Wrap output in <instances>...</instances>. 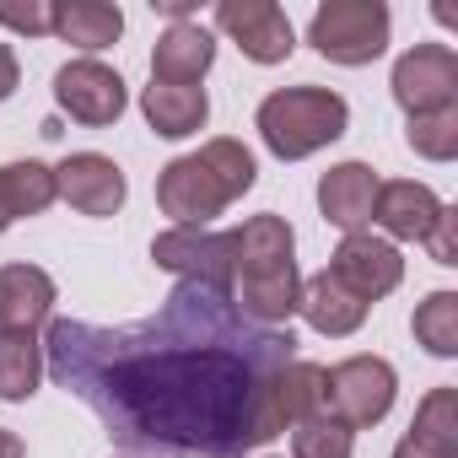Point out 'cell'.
<instances>
[{"mask_svg":"<svg viewBox=\"0 0 458 458\" xmlns=\"http://www.w3.org/2000/svg\"><path fill=\"white\" fill-rule=\"evenodd\" d=\"M38 340L44 372L135 458H249L286 431L276 377L297 361V335L243 318L233 292L178 281L140 324L49 318Z\"/></svg>","mask_w":458,"mask_h":458,"instance_id":"1","label":"cell"},{"mask_svg":"<svg viewBox=\"0 0 458 458\" xmlns=\"http://www.w3.org/2000/svg\"><path fill=\"white\" fill-rule=\"evenodd\" d=\"M259 178V162L243 140L216 135L189 157H173L157 173V205L162 216H173V226H205L210 216H221L233 199H243Z\"/></svg>","mask_w":458,"mask_h":458,"instance_id":"2","label":"cell"},{"mask_svg":"<svg viewBox=\"0 0 458 458\" xmlns=\"http://www.w3.org/2000/svg\"><path fill=\"white\" fill-rule=\"evenodd\" d=\"M259 140L281 162H302L324 146H335L351 124V103L329 87H281L259 103Z\"/></svg>","mask_w":458,"mask_h":458,"instance_id":"3","label":"cell"},{"mask_svg":"<svg viewBox=\"0 0 458 458\" xmlns=\"http://www.w3.org/2000/svg\"><path fill=\"white\" fill-rule=\"evenodd\" d=\"M394 394H399V377L383 356H345V361L324 367L318 410L329 420H340L345 431H367L394 410Z\"/></svg>","mask_w":458,"mask_h":458,"instance_id":"4","label":"cell"},{"mask_svg":"<svg viewBox=\"0 0 458 458\" xmlns=\"http://www.w3.org/2000/svg\"><path fill=\"white\" fill-rule=\"evenodd\" d=\"M388 28L383 0H324L308 22V44L335 65H372L388 49Z\"/></svg>","mask_w":458,"mask_h":458,"instance_id":"5","label":"cell"},{"mask_svg":"<svg viewBox=\"0 0 458 458\" xmlns=\"http://www.w3.org/2000/svg\"><path fill=\"white\" fill-rule=\"evenodd\" d=\"M157 270L178 281H199L216 292H233V233H210V226H167L151 243Z\"/></svg>","mask_w":458,"mask_h":458,"instance_id":"6","label":"cell"},{"mask_svg":"<svg viewBox=\"0 0 458 458\" xmlns=\"http://www.w3.org/2000/svg\"><path fill=\"white\" fill-rule=\"evenodd\" d=\"M394 103L404 114L458 108V55L447 44H415L394 60Z\"/></svg>","mask_w":458,"mask_h":458,"instance_id":"7","label":"cell"},{"mask_svg":"<svg viewBox=\"0 0 458 458\" xmlns=\"http://www.w3.org/2000/svg\"><path fill=\"white\" fill-rule=\"evenodd\" d=\"M55 103L76 119V124H114L124 108H130V92H124V76L103 60H71L55 71Z\"/></svg>","mask_w":458,"mask_h":458,"instance_id":"8","label":"cell"},{"mask_svg":"<svg viewBox=\"0 0 458 458\" xmlns=\"http://www.w3.org/2000/svg\"><path fill=\"white\" fill-rule=\"evenodd\" d=\"M216 28L233 38L254 65H281L297 49L292 17L276 6V0H221V6H216Z\"/></svg>","mask_w":458,"mask_h":458,"instance_id":"9","label":"cell"},{"mask_svg":"<svg viewBox=\"0 0 458 458\" xmlns=\"http://www.w3.org/2000/svg\"><path fill=\"white\" fill-rule=\"evenodd\" d=\"M329 276H335L351 297H361V302L372 308L377 297H388V292L404 281V259H399V249H394L388 238L345 233L340 249H335V259H329Z\"/></svg>","mask_w":458,"mask_h":458,"instance_id":"10","label":"cell"},{"mask_svg":"<svg viewBox=\"0 0 458 458\" xmlns=\"http://www.w3.org/2000/svg\"><path fill=\"white\" fill-rule=\"evenodd\" d=\"M55 194L81 210V216H119L124 199H130V183L119 173L114 157L103 151H71L60 167H55Z\"/></svg>","mask_w":458,"mask_h":458,"instance_id":"11","label":"cell"},{"mask_svg":"<svg viewBox=\"0 0 458 458\" xmlns=\"http://www.w3.org/2000/svg\"><path fill=\"white\" fill-rule=\"evenodd\" d=\"M297 233L286 216H249L233 233V286L238 281H265V276H286L297 270Z\"/></svg>","mask_w":458,"mask_h":458,"instance_id":"12","label":"cell"},{"mask_svg":"<svg viewBox=\"0 0 458 458\" xmlns=\"http://www.w3.org/2000/svg\"><path fill=\"white\" fill-rule=\"evenodd\" d=\"M55 313V281L38 265H0V335H44Z\"/></svg>","mask_w":458,"mask_h":458,"instance_id":"13","label":"cell"},{"mask_svg":"<svg viewBox=\"0 0 458 458\" xmlns=\"http://www.w3.org/2000/svg\"><path fill=\"white\" fill-rule=\"evenodd\" d=\"M372 199H377V173L367 162H335L318 178V210L340 233H361L372 221Z\"/></svg>","mask_w":458,"mask_h":458,"instance_id":"14","label":"cell"},{"mask_svg":"<svg viewBox=\"0 0 458 458\" xmlns=\"http://www.w3.org/2000/svg\"><path fill=\"white\" fill-rule=\"evenodd\" d=\"M442 199L415 183V178H394V183H377V199H372V221L383 226V233L394 243H420L431 233V221H437Z\"/></svg>","mask_w":458,"mask_h":458,"instance_id":"15","label":"cell"},{"mask_svg":"<svg viewBox=\"0 0 458 458\" xmlns=\"http://www.w3.org/2000/svg\"><path fill=\"white\" fill-rule=\"evenodd\" d=\"M210 65H216V38L199 22H173L151 49V81H167V87H199Z\"/></svg>","mask_w":458,"mask_h":458,"instance_id":"16","label":"cell"},{"mask_svg":"<svg viewBox=\"0 0 458 458\" xmlns=\"http://www.w3.org/2000/svg\"><path fill=\"white\" fill-rule=\"evenodd\" d=\"M140 114L146 124L162 135V140H183V135H199L205 119H210V98L205 87H167V81H151L140 92Z\"/></svg>","mask_w":458,"mask_h":458,"instance_id":"17","label":"cell"},{"mask_svg":"<svg viewBox=\"0 0 458 458\" xmlns=\"http://www.w3.org/2000/svg\"><path fill=\"white\" fill-rule=\"evenodd\" d=\"M318 335H329V340H345V335H356L361 324H367V302L361 297H351L329 270H318L313 281H302V308H297Z\"/></svg>","mask_w":458,"mask_h":458,"instance_id":"18","label":"cell"},{"mask_svg":"<svg viewBox=\"0 0 458 458\" xmlns=\"http://www.w3.org/2000/svg\"><path fill=\"white\" fill-rule=\"evenodd\" d=\"M124 33V12L108 6V0H60L55 6V38H65L81 55L108 49Z\"/></svg>","mask_w":458,"mask_h":458,"instance_id":"19","label":"cell"},{"mask_svg":"<svg viewBox=\"0 0 458 458\" xmlns=\"http://www.w3.org/2000/svg\"><path fill=\"white\" fill-rule=\"evenodd\" d=\"M410 442L426 447L431 458H458V388H453V383L431 388V394L415 404Z\"/></svg>","mask_w":458,"mask_h":458,"instance_id":"20","label":"cell"},{"mask_svg":"<svg viewBox=\"0 0 458 458\" xmlns=\"http://www.w3.org/2000/svg\"><path fill=\"white\" fill-rule=\"evenodd\" d=\"M44 377V340L38 335H0V399L22 404L38 394Z\"/></svg>","mask_w":458,"mask_h":458,"instance_id":"21","label":"cell"},{"mask_svg":"<svg viewBox=\"0 0 458 458\" xmlns=\"http://www.w3.org/2000/svg\"><path fill=\"white\" fill-rule=\"evenodd\" d=\"M318 399H324V367H313V361H302V356H297L292 367H281V377H276V410H281L286 431H292L297 420L324 415Z\"/></svg>","mask_w":458,"mask_h":458,"instance_id":"22","label":"cell"},{"mask_svg":"<svg viewBox=\"0 0 458 458\" xmlns=\"http://www.w3.org/2000/svg\"><path fill=\"white\" fill-rule=\"evenodd\" d=\"M410 329L431 356H458V292H431L415 308Z\"/></svg>","mask_w":458,"mask_h":458,"instance_id":"23","label":"cell"},{"mask_svg":"<svg viewBox=\"0 0 458 458\" xmlns=\"http://www.w3.org/2000/svg\"><path fill=\"white\" fill-rule=\"evenodd\" d=\"M410 151L426 162H453L458 157V108H431V114H410L404 130Z\"/></svg>","mask_w":458,"mask_h":458,"instance_id":"24","label":"cell"},{"mask_svg":"<svg viewBox=\"0 0 458 458\" xmlns=\"http://www.w3.org/2000/svg\"><path fill=\"white\" fill-rule=\"evenodd\" d=\"M0 178H6V194H12L17 216H44L60 199L55 194V167H44V162H12V167H0Z\"/></svg>","mask_w":458,"mask_h":458,"instance_id":"25","label":"cell"},{"mask_svg":"<svg viewBox=\"0 0 458 458\" xmlns=\"http://www.w3.org/2000/svg\"><path fill=\"white\" fill-rule=\"evenodd\" d=\"M351 453H356V431H345L329 415L292 426V458H351Z\"/></svg>","mask_w":458,"mask_h":458,"instance_id":"26","label":"cell"},{"mask_svg":"<svg viewBox=\"0 0 458 458\" xmlns=\"http://www.w3.org/2000/svg\"><path fill=\"white\" fill-rule=\"evenodd\" d=\"M0 28L12 33H28V38H49L55 33V6L49 0H0Z\"/></svg>","mask_w":458,"mask_h":458,"instance_id":"27","label":"cell"},{"mask_svg":"<svg viewBox=\"0 0 458 458\" xmlns=\"http://www.w3.org/2000/svg\"><path fill=\"white\" fill-rule=\"evenodd\" d=\"M420 243L431 249V259H437V265H458V210H453V205H442V210H437L431 233H426Z\"/></svg>","mask_w":458,"mask_h":458,"instance_id":"28","label":"cell"},{"mask_svg":"<svg viewBox=\"0 0 458 458\" xmlns=\"http://www.w3.org/2000/svg\"><path fill=\"white\" fill-rule=\"evenodd\" d=\"M17 81H22V65H17V49H12V44H0V103H6V98L17 92Z\"/></svg>","mask_w":458,"mask_h":458,"instance_id":"29","label":"cell"},{"mask_svg":"<svg viewBox=\"0 0 458 458\" xmlns=\"http://www.w3.org/2000/svg\"><path fill=\"white\" fill-rule=\"evenodd\" d=\"M151 12H162V17H173V22H189L194 0H151Z\"/></svg>","mask_w":458,"mask_h":458,"instance_id":"30","label":"cell"},{"mask_svg":"<svg viewBox=\"0 0 458 458\" xmlns=\"http://www.w3.org/2000/svg\"><path fill=\"white\" fill-rule=\"evenodd\" d=\"M22 453H28V447H22V437L0 426V458H22Z\"/></svg>","mask_w":458,"mask_h":458,"instance_id":"31","label":"cell"},{"mask_svg":"<svg viewBox=\"0 0 458 458\" xmlns=\"http://www.w3.org/2000/svg\"><path fill=\"white\" fill-rule=\"evenodd\" d=\"M17 221V210H12V194H6V178H0V233Z\"/></svg>","mask_w":458,"mask_h":458,"instance_id":"32","label":"cell"},{"mask_svg":"<svg viewBox=\"0 0 458 458\" xmlns=\"http://www.w3.org/2000/svg\"><path fill=\"white\" fill-rule=\"evenodd\" d=\"M394 458H431V453H426V447H415V442H410V437H404V442H399V447H394Z\"/></svg>","mask_w":458,"mask_h":458,"instance_id":"33","label":"cell"},{"mask_svg":"<svg viewBox=\"0 0 458 458\" xmlns=\"http://www.w3.org/2000/svg\"><path fill=\"white\" fill-rule=\"evenodd\" d=\"M124 458H135V453H124Z\"/></svg>","mask_w":458,"mask_h":458,"instance_id":"34","label":"cell"},{"mask_svg":"<svg viewBox=\"0 0 458 458\" xmlns=\"http://www.w3.org/2000/svg\"><path fill=\"white\" fill-rule=\"evenodd\" d=\"M265 458H270V453H265Z\"/></svg>","mask_w":458,"mask_h":458,"instance_id":"35","label":"cell"}]
</instances>
